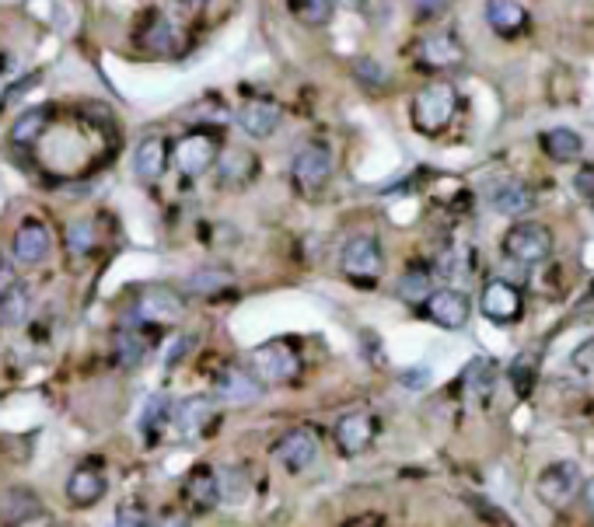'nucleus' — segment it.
I'll list each match as a JSON object with an SVG mask.
<instances>
[{
  "mask_svg": "<svg viewBox=\"0 0 594 527\" xmlns=\"http://www.w3.org/2000/svg\"><path fill=\"white\" fill-rule=\"evenodd\" d=\"M280 119H284V112H280L277 102H266V98H256V102H245L242 112H238V126H242L249 137L256 140H266L277 133Z\"/></svg>",
  "mask_w": 594,
  "mask_h": 527,
  "instance_id": "obj_16",
  "label": "nucleus"
},
{
  "mask_svg": "<svg viewBox=\"0 0 594 527\" xmlns=\"http://www.w3.org/2000/svg\"><path fill=\"white\" fill-rule=\"evenodd\" d=\"M252 370L263 384H291L301 377V356L291 343H266L252 353Z\"/></svg>",
  "mask_w": 594,
  "mask_h": 527,
  "instance_id": "obj_5",
  "label": "nucleus"
},
{
  "mask_svg": "<svg viewBox=\"0 0 594 527\" xmlns=\"http://www.w3.org/2000/svg\"><path fill=\"white\" fill-rule=\"evenodd\" d=\"M214 388H217V395H221L224 402H231V405H249V402H256V398L263 395L259 374H256V370L249 374V370H242V367H224L221 374H217Z\"/></svg>",
  "mask_w": 594,
  "mask_h": 527,
  "instance_id": "obj_14",
  "label": "nucleus"
},
{
  "mask_svg": "<svg viewBox=\"0 0 594 527\" xmlns=\"http://www.w3.org/2000/svg\"><path fill=\"white\" fill-rule=\"evenodd\" d=\"M574 192L584 199V203L594 206V165H584L581 172L574 175Z\"/></svg>",
  "mask_w": 594,
  "mask_h": 527,
  "instance_id": "obj_41",
  "label": "nucleus"
},
{
  "mask_svg": "<svg viewBox=\"0 0 594 527\" xmlns=\"http://www.w3.org/2000/svg\"><path fill=\"white\" fill-rule=\"evenodd\" d=\"M217 479H221V500H228V503L245 500L249 486H245V475L238 472V468H228V472H221Z\"/></svg>",
  "mask_w": 594,
  "mask_h": 527,
  "instance_id": "obj_37",
  "label": "nucleus"
},
{
  "mask_svg": "<svg viewBox=\"0 0 594 527\" xmlns=\"http://www.w3.org/2000/svg\"><path fill=\"white\" fill-rule=\"evenodd\" d=\"M423 315H427L434 325H441V329L458 332V329H465V325H469L472 304H469V297H465L462 290L441 287V290H430V294H427V301H423Z\"/></svg>",
  "mask_w": 594,
  "mask_h": 527,
  "instance_id": "obj_7",
  "label": "nucleus"
},
{
  "mask_svg": "<svg viewBox=\"0 0 594 527\" xmlns=\"http://www.w3.org/2000/svg\"><path fill=\"white\" fill-rule=\"evenodd\" d=\"M231 283V273H224V269H200V273L189 276L186 287L193 290V294H217V290H224Z\"/></svg>",
  "mask_w": 594,
  "mask_h": 527,
  "instance_id": "obj_35",
  "label": "nucleus"
},
{
  "mask_svg": "<svg viewBox=\"0 0 594 527\" xmlns=\"http://www.w3.org/2000/svg\"><path fill=\"white\" fill-rule=\"evenodd\" d=\"M67 248L70 255H91L98 248V224L95 220H74V224L67 227Z\"/></svg>",
  "mask_w": 594,
  "mask_h": 527,
  "instance_id": "obj_31",
  "label": "nucleus"
},
{
  "mask_svg": "<svg viewBox=\"0 0 594 527\" xmlns=\"http://www.w3.org/2000/svg\"><path fill=\"white\" fill-rule=\"evenodd\" d=\"M374 433H378V423H374L371 412H346L336 423V444L343 454H364L367 447L374 444Z\"/></svg>",
  "mask_w": 594,
  "mask_h": 527,
  "instance_id": "obj_12",
  "label": "nucleus"
},
{
  "mask_svg": "<svg viewBox=\"0 0 594 527\" xmlns=\"http://www.w3.org/2000/svg\"><path fill=\"white\" fill-rule=\"evenodd\" d=\"M46 126H49V109L46 105H35V109H28V112H21L18 119H14V126H11V140L18 147H32L35 140L46 133Z\"/></svg>",
  "mask_w": 594,
  "mask_h": 527,
  "instance_id": "obj_28",
  "label": "nucleus"
},
{
  "mask_svg": "<svg viewBox=\"0 0 594 527\" xmlns=\"http://www.w3.org/2000/svg\"><path fill=\"white\" fill-rule=\"evenodd\" d=\"M385 269V255L374 234H357L343 248V273L357 283H374Z\"/></svg>",
  "mask_w": 594,
  "mask_h": 527,
  "instance_id": "obj_6",
  "label": "nucleus"
},
{
  "mask_svg": "<svg viewBox=\"0 0 594 527\" xmlns=\"http://www.w3.org/2000/svg\"><path fill=\"white\" fill-rule=\"evenodd\" d=\"M441 7H444V0H420L423 14H434V11H441Z\"/></svg>",
  "mask_w": 594,
  "mask_h": 527,
  "instance_id": "obj_46",
  "label": "nucleus"
},
{
  "mask_svg": "<svg viewBox=\"0 0 594 527\" xmlns=\"http://www.w3.org/2000/svg\"><path fill=\"white\" fill-rule=\"evenodd\" d=\"M175 405L168 402V395H151L144 402V412H140V433H144L147 440H158L161 437V426L172 419Z\"/></svg>",
  "mask_w": 594,
  "mask_h": 527,
  "instance_id": "obj_29",
  "label": "nucleus"
},
{
  "mask_svg": "<svg viewBox=\"0 0 594 527\" xmlns=\"http://www.w3.org/2000/svg\"><path fill=\"white\" fill-rule=\"evenodd\" d=\"M179 7H182L186 14H200L203 7H207V0H179Z\"/></svg>",
  "mask_w": 594,
  "mask_h": 527,
  "instance_id": "obj_45",
  "label": "nucleus"
},
{
  "mask_svg": "<svg viewBox=\"0 0 594 527\" xmlns=\"http://www.w3.org/2000/svg\"><path fill=\"white\" fill-rule=\"evenodd\" d=\"M357 77L364 84H371V88H385V84H388L385 70H381L374 60H357Z\"/></svg>",
  "mask_w": 594,
  "mask_h": 527,
  "instance_id": "obj_40",
  "label": "nucleus"
},
{
  "mask_svg": "<svg viewBox=\"0 0 594 527\" xmlns=\"http://www.w3.org/2000/svg\"><path fill=\"white\" fill-rule=\"evenodd\" d=\"M168 168V140L165 137H147L140 140L137 154H133V172L144 182H158Z\"/></svg>",
  "mask_w": 594,
  "mask_h": 527,
  "instance_id": "obj_21",
  "label": "nucleus"
},
{
  "mask_svg": "<svg viewBox=\"0 0 594 527\" xmlns=\"http://www.w3.org/2000/svg\"><path fill=\"white\" fill-rule=\"evenodd\" d=\"M490 203H493V210L504 213V217H521V213H528L535 206V192L528 189L525 182H518V178H507V182L493 185Z\"/></svg>",
  "mask_w": 594,
  "mask_h": 527,
  "instance_id": "obj_20",
  "label": "nucleus"
},
{
  "mask_svg": "<svg viewBox=\"0 0 594 527\" xmlns=\"http://www.w3.org/2000/svg\"><path fill=\"white\" fill-rule=\"evenodd\" d=\"M32 84H39V74H28L21 84H11V88L4 91V102H0V109H4V105H11L14 98H21V95H25V91L32 88Z\"/></svg>",
  "mask_w": 594,
  "mask_h": 527,
  "instance_id": "obj_43",
  "label": "nucleus"
},
{
  "mask_svg": "<svg viewBox=\"0 0 594 527\" xmlns=\"http://www.w3.org/2000/svg\"><path fill=\"white\" fill-rule=\"evenodd\" d=\"M42 514H46V507H42V500L32 489L14 486L0 496V517H4L7 524H35Z\"/></svg>",
  "mask_w": 594,
  "mask_h": 527,
  "instance_id": "obj_19",
  "label": "nucleus"
},
{
  "mask_svg": "<svg viewBox=\"0 0 594 527\" xmlns=\"http://www.w3.org/2000/svg\"><path fill=\"white\" fill-rule=\"evenodd\" d=\"M186 500H189V507L200 510V514L221 503V479H217L214 468L200 465L193 475H189L186 479Z\"/></svg>",
  "mask_w": 594,
  "mask_h": 527,
  "instance_id": "obj_24",
  "label": "nucleus"
},
{
  "mask_svg": "<svg viewBox=\"0 0 594 527\" xmlns=\"http://www.w3.org/2000/svg\"><path fill=\"white\" fill-rule=\"evenodd\" d=\"M486 21L497 35L511 39V35L525 32L528 25V11L518 4V0H486Z\"/></svg>",
  "mask_w": 594,
  "mask_h": 527,
  "instance_id": "obj_23",
  "label": "nucleus"
},
{
  "mask_svg": "<svg viewBox=\"0 0 594 527\" xmlns=\"http://www.w3.org/2000/svg\"><path fill=\"white\" fill-rule=\"evenodd\" d=\"M493 388V363L490 360H476L465 374V391L472 398H486V391Z\"/></svg>",
  "mask_w": 594,
  "mask_h": 527,
  "instance_id": "obj_36",
  "label": "nucleus"
},
{
  "mask_svg": "<svg viewBox=\"0 0 594 527\" xmlns=\"http://www.w3.org/2000/svg\"><path fill=\"white\" fill-rule=\"evenodd\" d=\"M116 524L119 527H140V524H147V510L140 507L137 500H123V503H119V510H116Z\"/></svg>",
  "mask_w": 594,
  "mask_h": 527,
  "instance_id": "obj_38",
  "label": "nucleus"
},
{
  "mask_svg": "<svg viewBox=\"0 0 594 527\" xmlns=\"http://www.w3.org/2000/svg\"><path fill=\"white\" fill-rule=\"evenodd\" d=\"M318 454H322V440H318V433L308 430V426H301V430H291L277 444V461L291 475H297V472H304V468L315 465Z\"/></svg>",
  "mask_w": 594,
  "mask_h": 527,
  "instance_id": "obj_9",
  "label": "nucleus"
},
{
  "mask_svg": "<svg viewBox=\"0 0 594 527\" xmlns=\"http://www.w3.org/2000/svg\"><path fill=\"white\" fill-rule=\"evenodd\" d=\"M137 42L147 49V53H172V46L179 42V32H175V21L168 14H147L144 25L137 32Z\"/></svg>",
  "mask_w": 594,
  "mask_h": 527,
  "instance_id": "obj_22",
  "label": "nucleus"
},
{
  "mask_svg": "<svg viewBox=\"0 0 594 527\" xmlns=\"http://www.w3.org/2000/svg\"><path fill=\"white\" fill-rule=\"evenodd\" d=\"M504 252L511 255L514 262H525V266H539L553 255V234H549L546 224L539 220H521L511 231L504 234Z\"/></svg>",
  "mask_w": 594,
  "mask_h": 527,
  "instance_id": "obj_2",
  "label": "nucleus"
},
{
  "mask_svg": "<svg viewBox=\"0 0 594 527\" xmlns=\"http://www.w3.org/2000/svg\"><path fill=\"white\" fill-rule=\"evenodd\" d=\"M147 350H151V343H147V339L140 336L133 325H126V329L116 336V360H119V367H126V370L140 367V363H144V356H147Z\"/></svg>",
  "mask_w": 594,
  "mask_h": 527,
  "instance_id": "obj_30",
  "label": "nucleus"
},
{
  "mask_svg": "<svg viewBox=\"0 0 594 527\" xmlns=\"http://www.w3.org/2000/svg\"><path fill=\"white\" fill-rule=\"evenodd\" d=\"M535 374H539V356H535L532 350L521 353L518 360L511 363V381H514V391H518L521 398H525L528 391H532Z\"/></svg>",
  "mask_w": 594,
  "mask_h": 527,
  "instance_id": "obj_32",
  "label": "nucleus"
},
{
  "mask_svg": "<svg viewBox=\"0 0 594 527\" xmlns=\"http://www.w3.org/2000/svg\"><path fill=\"white\" fill-rule=\"evenodd\" d=\"M172 158H175V168H179L182 175L196 178V175L210 172V168L217 165V158H221V144H217L214 133L193 130V133H186V137H179Z\"/></svg>",
  "mask_w": 594,
  "mask_h": 527,
  "instance_id": "obj_4",
  "label": "nucleus"
},
{
  "mask_svg": "<svg viewBox=\"0 0 594 527\" xmlns=\"http://www.w3.org/2000/svg\"><path fill=\"white\" fill-rule=\"evenodd\" d=\"M332 178V151L325 144H304L301 151L294 154L291 165V182L297 185V192L304 196H315V192L325 189V182Z\"/></svg>",
  "mask_w": 594,
  "mask_h": 527,
  "instance_id": "obj_3",
  "label": "nucleus"
},
{
  "mask_svg": "<svg viewBox=\"0 0 594 527\" xmlns=\"http://www.w3.org/2000/svg\"><path fill=\"white\" fill-rule=\"evenodd\" d=\"M542 151H546V158L567 165V161H577L584 154V140L574 130H567V126H556V130L542 133Z\"/></svg>",
  "mask_w": 594,
  "mask_h": 527,
  "instance_id": "obj_26",
  "label": "nucleus"
},
{
  "mask_svg": "<svg viewBox=\"0 0 594 527\" xmlns=\"http://www.w3.org/2000/svg\"><path fill=\"white\" fill-rule=\"evenodd\" d=\"M577 482H581V472H577L574 461H556V465H549L539 475L535 489H539V500L556 510L563 503H570V496L577 493Z\"/></svg>",
  "mask_w": 594,
  "mask_h": 527,
  "instance_id": "obj_10",
  "label": "nucleus"
},
{
  "mask_svg": "<svg viewBox=\"0 0 594 527\" xmlns=\"http://www.w3.org/2000/svg\"><path fill=\"white\" fill-rule=\"evenodd\" d=\"M189 346H193V339H179V343L172 346V353H168V367H175V363H179L182 356H186Z\"/></svg>",
  "mask_w": 594,
  "mask_h": 527,
  "instance_id": "obj_44",
  "label": "nucleus"
},
{
  "mask_svg": "<svg viewBox=\"0 0 594 527\" xmlns=\"http://www.w3.org/2000/svg\"><path fill=\"white\" fill-rule=\"evenodd\" d=\"M455 112H458V91L448 81L427 84L413 102V119L423 133H441L455 119Z\"/></svg>",
  "mask_w": 594,
  "mask_h": 527,
  "instance_id": "obj_1",
  "label": "nucleus"
},
{
  "mask_svg": "<svg viewBox=\"0 0 594 527\" xmlns=\"http://www.w3.org/2000/svg\"><path fill=\"white\" fill-rule=\"evenodd\" d=\"M133 315H137L144 325H175V322H182V315H186V301L168 287H151L137 297Z\"/></svg>",
  "mask_w": 594,
  "mask_h": 527,
  "instance_id": "obj_8",
  "label": "nucleus"
},
{
  "mask_svg": "<svg viewBox=\"0 0 594 527\" xmlns=\"http://www.w3.org/2000/svg\"><path fill=\"white\" fill-rule=\"evenodd\" d=\"M28 311H32V294H28L25 283H14L0 294V325L18 329V325L28 322Z\"/></svg>",
  "mask_w": 594,
  "mask_h": 527,
  "instance_id": "obj_27",
  "label": "nucleus"
},
{
  "mask_svg": "<svg viewBox=\"0 0 594 527\" xmlns=\"http://www.w3.org/2000/svg\"><path fill=\"white\" fill-rule=\"evenodd\" d=\"M49 245H53L49 227L39 224V220H25L18 227V234H14V259L25 262V266H35V262H42L49 255Z\"/></svg>",
  "mask_w": 594,
  "mask_h": 527,
  "instance_id": "obj_18",
  "label": "nucleus"
},
{
  "mask_svg": "<svg viewBox=\"0 0 594 527\" xmlns=\"http://www.w3.org/2000/svg\"><path fill=\"white\" fill-rule=\"evenodd\" d=\"M105 493V472L98 468V461H84L70 472L67 479V500L70 507L84 510V507H95Z\"/></svg>",
  "mask_w": 594,
  "mask_h": 527,
  "instance_id": "obj_13",
  "label": "nucleus"
},
{
  "mask_svg": "<svg viewBox=\"0 0 594 527\" xmlns=\"http://www.w3.org/2000/svg\"><path fill=\"white\" fill-rule=\"evenodd\" d=\"M430 377H434L430 367H409L399 374V381H402V388H409V391H423L430 384Z\"/></svg>",
  "mask_w": 594,
  "mask_h": 527,
  "instance_id": "obj_39",
  "label": "nucleus"
},
{
  "mask_svg": "<svg viewBox=\"0 0 594 527\" xmlns=\"http://www.w3.org/2000/svg\"><path fill=\"white\" fill-rule=\"evenodd\" d=\"M483 315L493 318V322L500 325H511L521 318V311H525V301H521V290L514 287V283L507 280H490L483 287Z\"/></svg>",
  "mask_w": 594,
  "mask_h": 527,
  "instance_id": "obj_11",
  "label": "nucleus"
},
{
  "mask_svg": "<svg viewBox=\"0 0 594 527\" xmlns=\"http://www.w3.org/2000/svg\"><path fill=\"white\" fill-rule=\"evenodd\" d=\"M172 419H175V426H179L182 437H203L207 426L214 423V402H210L207 395H189L175 405Z\"/></svg>",
  "mask_w": 594,
  "mask_h": 527,
  "instance_id": "obj_17",
  "label": "nucleus"
},
{
  "mask_svg": "<svg viewBox=\"0 0 594 527\" xmlns=\"http://www.w3.org/2000/svg\"><path fill=\"white\" fill-rule=\"evenodd\" d=\"M256 175H259L256 154L242 151V147H228L217 158V178H221L224 189H245V185L256 182Z\"/></svg>",
  "mask_w": 594,
  "mask_h": 527,
  "instance_id": "obj_15",
  "label": "nucleus"
},
{
  "mask_svg": "<svg viewBox=\"0 0 594 527\" xmlns=\"http://www.w3.org/2000/svg\"><path fill=\"white\" fill-rule=\"evenodd\" d=\"M291 11L304 25H325L332 18V0H291Z\"/></svg>",
  "mask_w": 594,
  "mask_h": 527,
  "instance_id": "obj_34",
  "label": "nucleus"
},
{
  "mask_svg": "<svg viewBox=\"0 0 594 527\" xmlns=\"http://www.w3.org/2000/svg\"><path fill=\"white\" fill-rule=\"evenodd\" d=\"M395 290H399L406 301H427V294H430V273H427V269H420V266L409 269V273L399 276Z\"/></svg>",
  "mask_w": 594,
  "mask_h": 527,
  "instance_id": "obj_33",
  "label": "nucleus"
},
{
  "mask_svg": "<svg viewBox=\"0 0 594 527\" xmlns=\"http://www.w3.org/2000/svg\"><path fill=\"white\" fill-rule=\"evenodd\" d=\"M574 367L581 370V374H594V339H588V343L577 346V353H574Z\"/></svg>",
  "mask_w": 594,
  "mask_h": 527,
  "instance_id": "obj_42",
  "label": "nucleus"
},
{
  "mask_svg": "<svg viewBox=\"0 0 594 527\" xmlns=\"http://www.w3.org/2000/svg\"><path fill=\"white\" fill-rule=\"evenodd\" d=\"M584 500H588V510L594 514V479L588 482V486H584Z\"/></svg>",
  "mask_w": 594,
  "mask_h": 527,
  "instance_id": "obj_47",
  "label": "nucleus"
},
{
  "mask_svg": "<svg viewBox=\"0 0 594 527\" xmlns=\"http://www.w3.org/2000/svg\"><path fill=\"white\" fill-rule=\"evenodd\" d=\"M420 60L427 63V67H455V63L465 60V49L462 42L455 39V35H430V39H423L420 46Z\"/></svg>",
  "mask_w": 594,
  "mask_h": 527,
  "instance_id": "obj_25",
  "label": "nucleus"
}]
</instances>
